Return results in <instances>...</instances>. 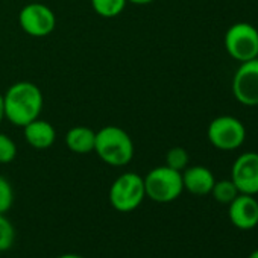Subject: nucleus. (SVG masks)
Wrapping results in <instances>:
<instances>
[{
  "label": "nucleus",
  "instance_id": "nucleus-23",
  "mask_svg": "<svg viewBox=\"0 0 258 258\" xmlns=\"http://www.w3.org/2000/svg\"><path fill=\"white\" fill-rule=\"evenodd\" d=\"M249 258H258V249H255V250L249 255Z\"/></svg>",
  "mask_w": 258,
  "mask_h": 258
},
{
  "label": "nucleus",
  "instance_id": "nucleus-14",
  "mask_svg": "<svg viewBox=\"0 0 258 258\" xmlns=\"http://www.w3.org/2000/svg\"><path fill=\"white\" fill-rule=\"evenodd\" d=\"M126 4V0H91V7L94 13L103 19H114L120 16Z\"/></svg>",
  "mask_w": 258,
  "mask_h": 258
},
{
  "label": "nucleus",
  "instance_id": "nucleus-24",
  "mask_svg": "<svg viewBox=\"0 0 258 258\" xmlns=\"http://www.w3.org/2000/svg\"><path fill=\"white\" fill-rule=\"evenodd\" d=\"M32 2H34V0H32Z\"/></svg>",
  "mask_w": 258,
  "mask_h": 258
},
{
  "label": "nucleus",
  "instance_id": "nucleus-19",
  "mask_svg": "<svg viewBox=\"0 0 258 258\" xmlns=\"http://www.w3.org/2000/svg\"><path fill=\"white\" fill-rule=\"evenodd\" d=\"M14 202V190L11 182L5 178L0 176V214H5L10 211Z\"/></svg>",
  "mask_w": 258,
  "mask_h": 258
},
{
  "label": "nucleus",
  "instance_id": "nucleus-4",
  "mask_svg": "<svg viewBox=\"0 0 258 258\" xmlns=\"http://www.w3.org/2000/svg\"><path fill=\"white\" fill-rule=\"evenodd\" d=\"M146 198L143 176L134 172L121 173L109 188V204L120 213L137 210Z\"/></svg>",
  "mask_w": 258,
  "mask_h": 258
},
{
  "label": "nucleus",
  "instance_id": "nucleus-21",
  "mask_svg": "<svg viewBox=\"0 0 258 258\" xmlns=\"http://www.w3.org/2000/svg\"><path fill=\"white\" fill-rule=\"evenodd\" d=\"M5 118V108H4V94L0 93V123Z\"/></svg>",
  "mask_w": 258,
  "mask_h": 258
},
{
  "label": "nucleus",
  "instance_id": "nucleus-1",
  "mask_svg": "<svg viewBox=\"0 0 258 258\" xmlns=\"http://www.w3.org/2000/svg\"><path fill=\"white\" fill-rule=\"evenodd\" d=\"M43 103L44 99L38 85L29 81L16 82L4 94L5 118L23 127L40 117Z\"/></svg>",
  "mask_w": 258,
  "mask_h": 258
},
{
  "label": "nucleus",
  "instance_id": "nucleus-17",
  "mask_svg": "<svg viewBox=\"0 0 258 258\" xmlns=\"http://www.w3.org/2000/svg\"><path fill=\"white\" fill-rule=\"evenodd\" d=\"M166 166L173 169V170L182 172L188 166V152L184 148H179V146L172 148L166 154Z\"/></svg>",
  "mask_w": 258,
  "mask_h": 258
},
{
  "label": "nucleus",
  "instance_id": "nucleus-2",
  "mask_svg": "<svg viewBox=\"0 0 258 258\" xmlns=\"http://www.w3.org/2000/svg\"><path fill=\"white\" fill-rule=\"evenodd\" d=\"M94 152L108 166L123 167L134 158V143L124 129L105 126L96 133Z\"/></svg>",
  "mask_w": 258,
  "mask_h": 258
},
{
  "label": "nucleus",
  "instance_id": "nucleus-13",
  "mask_svg": "<svg viewBox=\"0 0 258 258\" xmlns=\"http://www.w3.org/2000/svg\"><path fill=\"white\" fill-rule=\"evenodd\" d=\"M96 133L87 126H75L66 134V145L75 154H90L94 152Z\"/></svg>",
  "mask_w": 258,
  "mask_h": 258
},
{
  "label": "nucleus",
  "instance_id": "nucleus-8",
  "mask_svg": "<svg viewBox=\"0 0 258 258\" xmlns=\"http://www.w3.org/2000/svg\"><path fill=\"white\" fill-rule=\"evenodd\" d=\"M232 94L244 106H258V58L240 62L232 78Z\"/></svg>",
  "mask_w": 258,
  "mask_h": 258
},
{
  "label": "nucleus",
  "instance_id": "nucleus-10",
  "mask_svg": "<svg viewBox=\"0 0 258 258\" xmlns=\"http://www.w3.org/2000/svg\"><path fill=\"white\" fill-rule=\"evenodd\" d=\"M229 219L238 229L247 231L258 225V201L252 195L240 193L229 204Z\"/></svg>",
  "mask_w": 258,
  "mask_h": 258
},
{
  "label": "nucleus",
  "instance_id": "nucleus-6",
  "mask_svg": "<svg viewBox=\"0 0 258 258\" xmlns=\"http://www.w3.org/2000/svg\"><path fill=\"white\" fill-rule=\"evenodd\" d=\"M207 136L216 149L235 151L246 140V127L232 115H220L208 124Z\"/></svg>",
  "mask_w": 258,
  "mask_h": 258
},
{
  "label": "nucleus",
  "instance_id": "nucleus-3",
  "mask_svg": "<svg viewBox=\"0 0 258 258\" xmlns=\"http://www.w3.org/2000/svg\"><path fill=\"white\" fill-rule=\"evenodd\" d=\"M146 198L158 204L173 202L184 191L182 173L173 170L167 166H160L152 169L145 178Z\"/></svg>",
  "mask_w": 258,
  "mask_h": 258
},
{
  "label": "nucleus",
  "instance_id": "nucleus-9",
  "mask_svg": "<svg viewBox=\"0 0 258 258\" xmlns=\"http://www.w3.org/2000/svg\"><path fill=\"white\" fill-rule=\"evenodd\" d=\"M231 179L238 193L255 196L258 193V154H241L232 164Z\"/></svg>",
  "mask_w": 258,
  "mask_h": 258
},
{
  "label": "nucleus",
  "instance_id": "nucleus-5",
  "mask_svg": "<svg viewBox=\"0 0 258 258\" xmlns=\"http://www.w3.org/2000/svg\"><path fill=\"white\" fill-rule=\"evenodd\" d=\"M225 49L238 62L258 58V29L244 22L229 26L225 34Z\"/></svg>",
  "mask_w": 258,
  "mask_h": 258
},
{
  "label": "nucleus",
  "instance_id": "nucleus-22",
  "mask_svg": "<svg viewBox=\"0 0 258 258\" xmlns=\"http://www.w3.org/2000/svg\"><path fill=\"white\" fill-rule=\"evenodd\" d=\"M56 258H84V256L76 255V253H62V255H59V256H56Z\"/></svg>",
  "mask_w": 258,
  "mask_h": 258
},
{
  "label": "nucleus",
  "instance_id": "nucleus-16",
  "mask_svg": "<svg viewBox=\"0 0 258 258\" xmlns=\"http://www.w3.org/2000/svg\"><path fill=\"white\" fill-rule=\"evenodd\" d=\"M14 241H16L14 225L5 214H0V252L10 250Z\"/></svg>",
  "mask_w": 258,
  "mask_h": 258
},
{
  "label": "nucleus",
  "instance_id": "nucleus-7",
  "mask_svg": "<svg viewBox=\"0 0 258 258\" xmlns=\"http://www.w3.org/2000/svg\"><path fill=\"white\" fill-rule=\"evenodd\" d=\"M19 25L28 35L41 38L53 32L56 26V17L47 5L34 0L22 8L19 14Z\"/></svg>",
  "mask_w": 258,
  "mask_h": 258
},
{
  "label": "nucleus",
  "instance_id": "nucleus-12",
  "mask_svg": "<svg viewBox=\"0 0 258 258\" xmlns=\"http://www.w3.org/2000/svg\"><path fill=\"white\" fill-rule=\"evenodd\" d=\"M181 173H182L184 190L196 196H205L211 193L216 179L210 169L204 166H193V167H185Z\"/></svg>",
  "mask_w": 258,
  "mask_h": 258
},
{
  "label": "nucleus",
  "instance_id": "nucleus-11",
  "mask_svg": "<svg viewBox=\"0 0 258 258\" xmlns=\"http://www.w3.org/2000/svg\"><path fill=\"white\" fill-rule=\"evenodd\" d=\"M23 134L29 146H32L37 151L49 149L50 146H53L56 140L55 127L49 121L41 120L40 117L28 123L26 126H23Z\"/></svg>",
  "mask_w": 258,
  "mask_h": 258
},
{
  "label": "nucleus",
  "instance_id": "nucleus-15",
  "mask_svg": "<svg viewBox=\"0 0 258 258\" xmlns=\"http://www.w3.org/2000/svg\"><path fill=\"white\" fill-rule=\"evenodd\" d=\"M213 198L223 205H229L240 193L235 187V184L232 182V179H222V181H216L211 190Z\"/></svg>",
  "mask_w": 258,
  "mask_h": 258
},
{
  "label": "nucleus",
  "instance_id": "nucleus-20",
  "mask_svg": "<svg viewBox=\"0 0 258 258\" xmlns=\"http://www.w3.org/2000/svg\"><path fill=\"white\" fill-rule=\"evenodd\" d=\"M127 4H134V5H149V4H152L154 0H126Z\"/></svg>",
  "mask_w": 258,
  "mask_h": 258
},
{
  "label": "nucleus",
  "instance_id": "nucleus-18",
  "mask_svg": "<svg viewBox=\"0 0 258 258\" xmlns=\"http://www.w3.org/2000/svg\"><path fill=\"white\" fill-rule=\"evenodd\" d=\"M16 157L17 145L10 136L0 133V164H10L16 160Z\"/></svg>",
  "mask_w": 258,
  "mask_h": 258
}]
</instances>
